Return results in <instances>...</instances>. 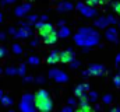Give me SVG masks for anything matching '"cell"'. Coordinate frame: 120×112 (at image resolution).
Returning <instances> with one entry per match:
<instances>
[{
  "instance_id": "cell-1",
  "label": "cell",
  "mask_w": 120,
  "mask_h": 112,
  "mask_svg": "<svg viewBox=\"0 0 120 112\" xmlns=\"http://www.w3.org/2000/svg\"><path fill=\"white\" fill-rule=\"evenodd\" d=\"M98 41H99V34L91 28H82L75 35V42L80 46H92L98 44Z\"/></svg>"
},
{
  "instance_id": "cell-2",
  "label": "cell",
  "mask_w": 120,
  "mask_h": 112,
  "mask_svg": "<svg viewBox=\"0 0 120 112\" xmlns=\"http://www.w3.org/2000/svg\"><path fill=\"white\" fill-rule=\"evenodd\" d=\"M34 104H35V107H36L39 111H43V112L52 111V108H53L52 100L49 98L46 90H39V91L34 95Z\"/></svg>"
},
{
  "instance_id": "cell-3",
  "label": "cell",
  "mask_w": 120,
  "mask_h": 112,
  "mask_svg": "<svg viewBox=\"0 0 120 112\" xmlns=\"http://www.w3.org/2000/svg\"><path fill=\"white\" fill-rule=\"evenodd\" d=\"M21 111H34L35 107H34V95L31 94H25L21 100V105H20Z\"/></svg>"
},
{
  "instance_id": "cell-4",
  "label": "cell",
  "mask_w": 120,
  "mask_h": 112,
  "mask_svg": "<svg viewBox=\"0 0 120 112\" xmlns=\"http://www.w3.org/2000/svg\"><path fill=\"white\" fill-rule=\"evenodd\" d=\"M77 8H78V11H80L82 16H85V17H94V16L96 14V10H95V8H92L91 6H87V4H82V3H78V4H77Z\"/></svg>"
},
{
  "instance_id": "cell-5",
  "label": "cell",
  "mask_w": 120,
  "mask_h": 112,
  "mask_svg": "<svg viewBox=\"0 0 120 112\" xmlns=\"http://www.w3.org/2000/svg\"><path fill=\"white\" fill-rule=\"evenodd\" d=\"M73 60H74V52L70 49L59 53V62H61V63H71Z\"/></svg>"
},
{
  "instance_id": "cell-6",
  "label": "cell",
  "mask_w": 120,
  "mask_h": 112,
  "mask_svg": "<svg viewBox=\"0 0 120 112\" xmlns=\"http://www.w3.org/2000/svg\"><path fill=\"white\" fill-rule=\"evenodd\" d=\"M87 72H88V74H92V76H102L103 72H105V69L101 64H91L90 69Z\"/></svg>"
},
{
  "instance_id": "cell-7",
  "label": "cell",
  "mask_w": 120,
  "mask_h": 112,
  "mask_svg": "<svg viewBox=\"0 0 120 112\" xmlns=\"http://www.w3.org/2000/svg\"><path fill=\"white\" fill-rule=\"evenodd\" d=\"M50 77H53L56 81H59V83H64V81H67V76H66V73H63V72H60V70H53V72H50V74H49Z\"/></svg>"
},
{
  "instance_id": "cell-8",
  "label": "cell",
  "mask_w": 120,
  "mask_h": 112,
  "mask_svg": "<svg viewBox=\"0 0 120 112\" xmlns=\"http://www.w3.org/2000/svg\"><path fill=\"white\" fill-rule=\"evenodd\" d=\"M38 29H39V35L43 38L45 35H48L49 32H52V31H53V25H52V24H46V23H43L41 27L38 28Z\"/></svg>"
},
{
  "instance_id": "cell-9",
  "label": "cell",
  "mask_w": 120,
  "mask_h": 112,
  "mask_svg": "<svg viewBox=\"0 0 120 112\" xmlns=\"http://www.w3.org/2000/svg\"><path fill=\"white\" fill-rule=\"evenodd\" d=\"M43 41H45V44H48V45L55 44V42L57 41V32L53 29L52 32H49L48 35H45V36H43Z\"/></svg>"
},
{
  "instance_id": "cell-10",
  "label": "cell",
  "mask_w": 120,
  "mask_h": 112,
  "mask_svg": "<svg viewBox=\"0 0 120 112\" xmlns=\"http://www.w3.org/2000/svg\"><path fill=\"white\" fill-rule=\"evenodd\" d=\"M106 39L112 41V42H117V31L116 28H110L106 31Z\"/></svg>"
},
{
  "instance_id": "cell-11",
  "label": "cell",
  "mask_w": 120,
  "mask_h": 112,
  "mask_svg": "<svg viewBox=\"0 0 120 112\" xmlns=\"http://www.w3.org/2000/svg\"><path fill=\"white\" fill-rule=\"evenodd\" d=\"M30 8H31V4H30V3H24L21 7H18V8L15 10V16H18V17H22V16H24V14H25V13H27Z\"/></svg>"
},
{
  "instance_id": "cell-12",
  "label": "cell",
  "mask_w": 120,
  "mask_h": 112,
  "mask_svg": "<svg viewBox=\"0 0 120 112\" xmlns=\"http://www.w3.org/2000/svg\"><path fill=\"white\" fill-rule=\"evenodd\" d=\"M88 84H80V85H77L75 87V90H74V94L77 95V97H80V95H82L84 92H87L88 91Z\"/></svg>"
},
{
  "instance_id": "cell-13",
  "label": "cell",
  "mask_w": 120,
  "mask_h": 112,
  "mask_svg": "<svg viewBox=\"0 0 120 112\" xmlns=\"http://www.w3.org/2000/svg\"><path fill=\"white\" fill-rule=\"evenodd\" d=\"M48 63H57L59 62V52L57 51H53L50 55L48 56Z\"/></svg>"
},
{
  "instance_id": "cell-14",
  "label": "cell",
  "mask_w": 120,
  "mask_h": 112,
  "mask_svg": "<svg viewBox=\"0 0 120 112\" xmlns=\"http://www.w3.org/2000/svg\"><path fill=\"white\" fill-rule=\"evenodd\" d=\"M96 27H99V28H105V27H108L109 25V21H108V17H101L99 20H96Z\"/></svg>"
},
{
  "instance_id": "cell-15",
  "label": "cell",
  "mask_w": 120,
  "mask_h": 112,
  "mask_svg": "<svg viewBox=\"0 0 120 112\" xmlns=\"http://www.w3.org/2000/svg\"><path fill=\"white\" fill-rule=\"evenodd\" d=\"M68 34H70V29H68V28H66L64 25H60V29H59V32H57V36L66 38V36H68Z\"/></svg>"
},
{
  "instance_id": "cell-16",
  "label": "cell",
  "mask_w": 120,
  "mask_h": 112,
  "mask_svg": "<svg viewBox=\"0 0 120 112\" xmlns=\"http://www.w3.org/2000/svg\"><path fill=\"white\" fill-rule=\"evenodd\" d=\"M71 8H73V4L71 3H61L59 6L60 11H66V10H71Z\"/></svg>"
},
{
  "instance_id": "cell-17",
  "label": "cell",
  "mask_w": 120,
  "mask_h": 112,
  "mask_svg": "<svg viewBox=\"0 0 120 112\" xmlns=\"http://www.w3.org/2000/svg\"><path fill=\"white\" fill-rule=\"evenodd\" d=\"M0 101H1V104H3V105H6V107H8V105H11V104H13V100H11L10 97H1V98H0Z\"/></svg>"
},
{
  "instance_id": "cell-18",
  "label": "cell",
  "mask_w": 120,
  "mask_h": 112,
  "mask_svg": "<svg viewBox=\"0 0 120 112\" xmlns=\"http://www.w3.org/2000/svg\"><path fill=\"white\" fill-rule=\"evenodd\" d=\"M88 102H90V100H88V95H87L85 92H84L82 95H80V104H81V105L88 104Z\"/></svg>"
},
{
  "instance_id": "cell-19",
  "label": "cell",
  "mask_w": 120,
  "mask_h": 112,
  "mask_svg": "<svg viewBox=\"0 0 120 112\" xmlns=\"http://www.w3.org/2000/svg\"><path fill=\"white\" fill-rule=\"evenodd\" d=\"M78 111L80 112H88V111H92V108H91L88 104H84V105H80Z\"/></svg>"
},
{
  "instance_id": "cell-20",
  "label": "cell",
  "mask_w": 120,
  "mask_h": 112,
  "mask_svg": "<svg viewBox=\"0 0 120 112\" xmlns=\"http://www.w3.org/2000/svg\"><path fill=\"white\" fill-rule=\"evenodd\" d=\"M13 52L17 53V55H20V53L22 52V49H21V46H20L18 44H15V45H13Z\"/></svg>"
},
{
  "instance_id": "cell-21",
  "label": "cell",
  "mask_w": 120,
  "mask_h": 112,
  "mask_svg": "<svg viewBox=\"0 0 120 112\" xmlns=\"http://www.w3.org/2000/svg\"><path fill=\"white\" fill-rule=\"evenodd\" d=\"M28 63H31V64H38V63H39V57H36V56H31L30 59H28Z\"/></svg>"
},
{
  "instance_id": "cell-22",
  "label": "cell",
  "mask_w": 120,
  "mask_h": 112,
  "mask_svg": "<svg viewBox=\"0 0 120 112\" xmlns=\"http://www.w3.org/2000/svg\"><path fill=\"white\" fill-rule=\"evenodd\" d=\"M96 98H98V94H96V92H94V91H91V92H90V97H88L90 102H91V101H94V102H95V101H96Z\"/></svg>"
},
{
  "instance_id": "cell-23",
  "label": "cell",
  "mask_w": 120,
  "mask_h": 112,
  "mask_svg": "<svg viewBox=\"0 0 120 112\" xmlns=\"http://www.w3.org/2000/svg\"><path fill=\"white\" fill-rule=\"evenodd\" d=\"M6 73H7V74H17V69H15V67H8V69L6 70Z\"/></svg>"
},
{
  "instance_id": "cell-24",
  "label": "cell",
  "mask_w": 120,
  "mask_h": 112,
  "mask_svg": "<svg viewBox=\"0 0 120 112\" xmlns=\"http://www.w3.org/2000/svg\"><path fill=\"white\" fill-rule=\"evenodd\" d=\"M103 102H105V104H110V102H112V95L106 94V95L103 97Z\"/></svg>"
},
{
  "instance_id": "cell-25",
  "label": "cell",
  "mask_w": 120,
  "mask_h": 112,
  "mask_svg": "<svg viewBox=\"0 0 120 112\" xmlns=\"http://www.w3.org/2000/svg\"><path fill=\"white\" fill-rule=\"evenodd\" d=\"M113 8H115V13H117L120 16V1H117V3L113 4Z\"/></svg>"
},
{
  "instance_id": "cell-26",
  "label": "cell",
  "mask_w": 120,
  "mask_h": 112,
  "mask_svg": "<svg viewBox=\"0 0 120 112\" xmlns=\"http://www.w3.org/2000/svg\"><path fill=\"white\" fill-rule=\"evenodd\" d=\"M24 73H25V66L21 64V66L17 69V74H24Z\"/></svg>"
},
{
  "instance_id": "cell-27",
  "label": "cell",
  "mask_w": 120,
  "mask_h": 112,
  "mask_svg": "<svg viewBox=\"0 0 120 112\" xmlns=\"http://www.w3.org/2000/svg\"><path fill=\"white\" fill-rule=\"evenodd\" d=\"M85 4H87V6H91V7H92V6H96V4H98V0H87Z\"/></svg>"
},
{
  "instance_id": "cell-28",
  "label": "cell",
  "mask_w": 120,
  "mask_h": 112,
  "mask_svg": "<svg viewBox=\"0 0 120 112\" xmlns=\"http://www.w3.org/2000/svg\"><path fill=\"white\" fill-rule=\"evenodd\" d=\"M113 83H115L116 87H119V88H120V74H119V76H116V77L113 79Z\"/></svg>"
},
{
  "instance_id": "cell-29",
  "label": "cell",
  "mask_w": 120,
  "mask_h": 112,
  "mask_svg": "<svg viewBox=\"0 0 120 112\" xmlns=\"http://www.w3.org/2000/svg\"><path fill=\"white\" fill-rule=\"evenodd\" d=\"M6 52H7V51H6L3 46H0V57H3V56L6 55Z\"/></svg>"
},
{
  "instance_id": "cell-30",
  "label": "cell",
  "mask_w": 120,
  "mask_h": 112,
  "mask_svg": "<svg viewBox=\"0 0 120 112\" xmlns=\"http://www.w3.org/2000/svg\"><path fill=\"white\" fill-rule=\"evenodd\" d=\"M67 102H68V105H71V107H73V105H75V100H74V98H68V101H67Z\"/></svg>"
},
{
  "instance_id": "cell-31",
  "label": "cell",
  "mask_w": 120,
  "mask_h": 112,
  "mask_svg": "<svg viewBox=\"0 0 120 112\" xmlns=\"http://www.w3.org/2000/svg\"><path fill=\"white\" fill-rule=\"evenodd\" d=\"M63 111H73V107H71V105H70V107H66V108H63Z\"/></svg>"
},
{
  "instance_id": "cell-32",
  "label": "cell",
  "mask_w": 120,
  "mask_h": 112,
  "mask_svg": "<svg viewBox=\"0 0 120 112\" xmlns=\"http://www.w3.org/2000/svg\"><path fill=\"white\" fill-rule=\"evenodd\" d=\"M42 24H43V23H39V21H36V23H35V27H36V28H39L41 25H42Z\"/></svg>"
},
{
  "instance_id": "cell-33",
  "label": "cell",
  "mask_w": 120,
  "mask_h": 112,
  "mask_svg": "<svg viewBox=\"0 0 120 112\" xmlns=\"http://www.w3.org/2000/svg\"><path fill=\"white\" fill-rule=\"evenodd\" d=\"M36 20V16H31L30 17V21H35Z\"/></svg>"
},
{
  "instance_id": "cell-34",
  "label": "cell",
  "mask_w": 120,
  "mask_h": 112,
  "mask_svg": "<svg viewBox=\"0 0 120 112\" xmlns=\"http://www.w3.org/2000/svg\"><path fill=\"white\" fill-rule=\"evenodd\" d=\"M106 3V0H98V4H105Z\"/></svg>"
},
{
  "instance_id": "cell-35",
  "label": "cell",
  "mask_w": 120,
  "mask_h": 112,
  "mask_svg": "<svg viewBox=\"0 0 120 112\" xmlns=\"http://www.w3.org/2000/svg\"><path fill=\"white\" fill-rule=\"evenodd\" d=\"M0 39H6V35H4V34H3V32H1V34H0Z\"/></svg>"
},
{
  "instance_id": "cell-36",
  "label": "cell",
  "mask_w": 120,
  "mask_h": 112,
  "mask_svg": "<svg viewBox=\"0 0 120 112\" xmlns=\"http://www.w3.org/2000/svg\"><path fill=\"white\" fill-rule=\"evenodd\" d=\"M13 1H15V0H4V3H7V4H10V3H13Z\"/></svg>"
},
{
  "instance_id": "cell-37",
  "label": "cell",
  "mask_w": 120,
  "mask_h": 112,
  "mask_svg": "<svg viewBox=\"0 0 120 112\" xmlns=\"http://www.w3.org/2000/svg\"><path fill=\"white\" fill-rule=\"evenodd\" d=\"M116 63H120V55L116 56Z\"/></svg>"
},
{
  "instance_id": "cell-38",
  "label": "cell",
  "mask_w": 120,
  "mask_h": 112,
  "mask_svg": "<svg viewBox=\"0 0 120 112\" xmlns=\"http://www.w3.org/2000/svg\"><path fill=\"white\" fill-rule=\"evenodd\" d=\"M25 81H28V83L32 81V77H25Z\"/></svg>"
},
{
  "instance_id": "cell-39",
  "label": "cell",
  "mask_w": 120,
  "mask_h": 112,
  "mask_svg": "<svg viewBox=\"0 0 120 112\" xmlns=\"http://www.w3.org/2000/svg\"><path fill=\"white\" fill-rule=\"evenodd\" d=\"M1 97H3V91L0 90V98H1Z\"/></svg>"
},
{
  "instance_id": "cell-40",
  "label": "cell",
  "mask_w": 120,
  "mask_h": 112,
  "mask_svg": "<svg viewBox=\"0 0 120 112\" xmlns=\"http://www.w3.org/2000/svg\"><path fill=\"white\" fill-rule=\"evenodd\" d=\"M1 18H3V16H1V13H0V21H1Z\"/></svg>"
},
{
  "instance_id": "cell-41",
  "label": "cell",
  "mask_w": 120,
  "mask_h": 112,
  "mask_svg": "<svg viewBox=\"0 0 120 112\" xmlns=\"http://www.w3.org/2000/svg\"><path fill=\"white\" fill-rule=\"evenodd\" d=\"M0 73H1V69H0Z\"/></svg>"
}]
</instances>
